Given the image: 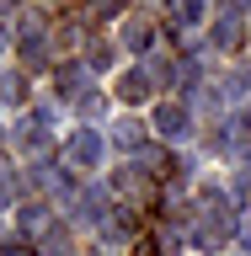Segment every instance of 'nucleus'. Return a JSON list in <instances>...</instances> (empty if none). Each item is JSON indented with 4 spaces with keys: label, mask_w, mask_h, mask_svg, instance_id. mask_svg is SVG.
I'll return each instance as SVG.
<instances>
[{
    "label": "nucleus",
    "mask_w": 251,
    "mask_h": 256,
    "mask_svg": "<svg viewBox=\"0 0 251 256\" xmlns=\"http://www.w3.org/2000/svg\"><path fill=\"white\" fill-rule=\"evenodd\" d=\"M155 128L166 134V139H187L192 134V112L176 107V102H166V107H155Z\"/></svg>",
    "instance_id": "nucleus-1"
},
{
    "label": "nucleus",
    "mask_w": 251,
    "mask_h": 256,
    "mask_svg": "<svg viewBox=\"0 0 251 256\" xmlns=\"http://www.w3.org/2000/svg\"><path fill=\"white\" fill-rule=\"evenodd\" d=\"M70 160H75V166H96V160H102V134H96V128H80L75 139H70Z\"/></svg>",
    "instance_id": "nucleus-2"
},
{
    "label": "nucleus",
    "mask_w": 251,
    "mask_h": 256,
    "mask_svg": "<svg viewBox=\"0 0 251 256\" xmlns=\"http://www.w3.org/2000/svg\"><path fill=\"white\" fill-rule=\"evenodd\" d=\"M118 91H123V102H139V96H150V70H128Z\"/></svg>",
    "instance_id": "nucleus-3"
},
{
    "label": "nucleus",
    "mask_w": 251,
    "mask_h": 256,
    "mask_svg": "<svg viewBox=\"0 0 251 256\" xmlns=\"http://www.w3.org/2000/svg\"><path fill=\"white\" fill-rule=\"evenodd\" d=\"M128 48H150V22H134L128 27Z\"/></svg>",
    "instance_id": "nucleus-4"
},
{
    "label": "nucleus",
    "mask_w": 251,
    "mask_h": 256,
    "mask_svg": "<svg viewBox=\"0 0 251 256\" xmlns=\"http://www.w3.org/2000/svg\"><path fill=\"white\" fill-rule=\"evenodd\" d=\"M235 38H240V27H235V22H219V27H214V43H219V48H230Z\"/></svg>",
    "instance_id": "nucleus-5"
},
{
    "label": "nucleus",
    "mask_w": 251,
    "mask_h": 256,
    "mask_svg": "<svg viewBox=\"0 0 251 256\" xmlns=\"http://www.w3.org/2000/svg\"><path fill=\"white\" fill-rule=\"evenodd\" d=\"M22 96H27V80H22V75H6V102H22Z\"/></svg>",
    "instance_id": "nucleus-6"
},
{
    "label": "nucleus",
    "mask_w": 251,
    "mask_h": 256,
    "mask_svg": "<svg viewBox=\"0 0 251 256\" xmlns=\"http://www.w3.org/2000/svg\"><path fill=\"white\" fill-rule=\"evenodd\" d=\"M118 144L134 150V144H139V123H118Z\"/></svg>",
    "instance_id": "nucleus-7"
},
{
    "label": "nucleus",
    "mask_w": 251,
    "mask_h": 256,
    "mask_svg": "<svg viewBox=\"0 0 251 256\" xmlns=\"http://www.w3.org/2000/svg\"><path fill=\"white\" fill-rule=\"evenodd\" d=\"M91 70H112V48H107V43L91 48Z\"/></svg>",
    "instance_id": "nucleus-8"
},
{
    "label": "nucleus",
    "mask_w": 251,
    "mask_h": 256,
    "mask_svg": "<svg viewBox=\"0 0 251 256\" xmlns=\"http://www.w3.org/2000/svg\"><path fill=\"white\" fill-rule=\"evenodd\" d=\"M6 203H11V187H0V208H6Z\"/></svg>",
    "instance_id": "nucleus-9"
},
{
    "label": "nucleus",
    "mask_w": 251,
    "mask_h": 256,
    "mask_svg": "<svg viewBox=\"0 0 251 256\" xmlns=\"http://www.w3.org/2000/svg\"><path fill=\"white\" fill-rule=\"evenodd\" d=\"M246 240H251V224H246Z\"/></svg>",
    "instance_id": "nucleus-10"
}]
</instances>
